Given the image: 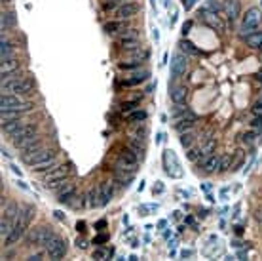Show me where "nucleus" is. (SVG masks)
Instances as JSON below:
<instances>
[{"label":"nucleus","mask_w":262,"mask_h":261,"mask_svg":"<svg viewBox=\"0 0 262 261\" xmlns=\"http://www.w3.org/2000/svg\"><path fill=\"white\" fill-rule=\"evenodd\" d=\"M36 210L34 206H25L21 210L19 218L14 221V227H12V233H10L6 238H4V246H14L16 242H19L23 236L27 235V229L31 227V221H33Z\"/></svg>","instance_id":"nucleus-1"},{"label":"nucleus","mask_w":262,"mask_h":261,"mask_svg":"<svg viewBox=\"0 0 262 261\" xmlns=\"http://www.w3.org/2000/svg\"><path fill=\"white\" fill-rule=\"evenodd\" d=\"M72 172H74L72 164H57L55 168H51L50 172H46V175H44V187L57 192L67 183V177Z\"/></svg>","instance_id":"nucleus-2"},{"label":"nucleus","mask_w":262,"mask_h":261,"mask_svg":"<svg viewBox=\"0 0 262 261\" xmlns=\"http://www.w3.org/2000/svg\"><path fill=\"white\" fill-rule=\"evenodd\" d=\"M34 109H36V103L23 99V96L2 94V97H0V111H17L21 114H29Z\"/></svg>","instance_id":"nucleus-3"},{"label":"nucleus","mask_w":262,"mask_h":261,"mask_svg":"<svg viewBox=\"0 0 262 261\" xmlns=\"http://www.w3.org/2000/svg\"><path fill=\"white\" fill-rule=\"evenodd\" d=\"M262 25V10L256 8V6H253V8H249L241 16V25H239V36L241 38H245V36H249L251 33H254V31H258Z\"/></svg>","instance_id":"nucleus-4"},{"label":"nucleus","mask_w":262,"mask_h":261,"mask_svg":"<svg viewBox=\"0 0 262 261\" xmlns=\"http://www.w3.org/2000/svg\"><path fill=\"white\" fill-rule=\"evenodd\" d=\"M36 138H38V124H36V122H25L23 128H19V130L10 138V141H12V145H14L17 151H21L25 145H29V143L33 140H36Z\"/></svg>","instance_id":"nucleus-5"},{"label":"nucleus","mask_w":262,"mask_h":261,"mask_svg":"<svg viewBox=\"0 0 262 261\" xmlns=\"http://www.w3.org/2000/svg\"><path fill=\"white\" fill-rule=\"evenodd\" d=\"M34 88H36V82L31 75H25L21 77L16 82H10V84H4L2 86V94H16V96H29L33 94Z\"/></svg>","instance_id":"nucleus-6"},{"label":"nucleus","mask_w":262,"mask_h":261,"mask_svg":"<svg viewBox=\"0 0 262 261\" xmlns=\"http://www.w3.org/2000/svg\"><path fill=\"white\" fill-rule=\"evenodd\" d=\"M190 67V57L183 53L181 50L179 52L173 53V57H171V65H169V77L171 80H179L183 79L186 75V71Z\"/></svg>","instance_id":"nucleus-7"},{"label":"nucleus","mask_w":262,"mask_h":261,"mask_svg":"<svg viewBox=\"0 0 262 261\" xmlns=\"http://www.w3.org/2000/svg\"><path fill=\"white\" fill-rule=\"evenodd\" d=\"M44 147H46V145H44V138L42 136H38L36 140H33L29 145H25V147L19 151V160H21V162H25V164L29 166L34 160L36 153H38V151H42Z\"/></svg>","instance_id":"nucleus-8"},{"label":"nucleus","mask_w":262,"mask_h":261,"mask_svg":"<svg viewBox=\"0 0 262 261\" xmlns=\"http://www.w3.org/2000/svg\"><path fill=\"white\" fill-rule=\"evenodd\" d=\"M67 250H68V246H67V240L65 238H61V236H57L53 242L46 248V255L50 257V259L53 261H59L63 259L65 255H67Z\"/></svg>","instance_id":"nucleus-9"},{"label":"nucleus","mask_w":262,"mask_h":261,"mask_svg":"<svg viewBox=\"0 0 262 261\" xmlns=\"http://www.w3.org/2000/svg\"><path fill=\"white\" fill-rule=\"evenodd\" d=\"M57 157H59V153H57V149H55L50 157H46L44 160H40V162H34V164H31L29 168H31L33 174H46V172H50L51 168L57 166Z\"/></svg>","instance_id":"nucleus-10"},{"label":"nucleus","mask_w":262,"mask_h":261,"mask_svg":"<svg viewBox=\"0 0 262 261\" xmlns=\"http://www.w3.org/2000/svg\"><path fill=\"white\" fill-rule=\"evenodd\" d=\"M222 14L226 16L230 23L241 18V2L239 0H222Z\"/></svg>","instance_id":"nucleus-11"},{"label":"nucleus","mask_w":262,"mask_h":261,"mask_svg":"<svg viewBox=\"0 0 262 261\" xmlns=\"http://www.w3.org/2000/svg\"><path fill=\"white\" fill-rule=\"evenodd\" d=\"M139 10H141V6H139L137 2L127 0V2H124L120 8H116L114 16H116V19H124V21H127V19L135 18L137 14H139Z\"/></svg>","instance_id":"nucleus-12"},{"label":"nucleus","mask_w":262,"mask_h":261,"mask_svg":"<svg viewBox=\"0 0 262 261\" xmlns=\"http://www.w3.org/2000/svg\"><path fill=\"white\" fill-rule=\"evenodd\" d=\"M198 16H200V19H202L207 27H211L215 31H224V23H222V19L219 18V14H213V12H207V10L200 8Z\"/></svg>","instance_id":"nucleus-13"},{"label":"nucleus","mask_w":262,"mask_h":261,"mask_svg":"<svg viewBox=\"0 0 262 261\" xmlns=\"http://www.w3.org/2000/svg\"><path fill=\"white\" fill-rule=\"evenodd\" d=\"M196 122H198V116H196V114L192 113L190 109H188V111H186V114H183L179 120H175V126H173V128H175L179 134H183V132L192 130V128L196 126Z\"/></svg>","instance_id":"nucleus-14"},{"label":"nucleus","mask_w":262,"mask_h":261,"mask_svg":"<svg viewBox=\"0 0 262 261\" xmlns=\"http://www.w3.org/2000/svg\"><path fill=\"white\" fill-rule=\"evenodd\" d=\"M220 155H209V157L202 158V162H200V168H202V172L205 175L209 174H215V172H219L220 170Z\"/></svg>","instance_id":"nucleus-15"},{"label":"nucleus","mask_w":262,"mask_h":261,"mask_svg":"<svg viewBox=\"0 0 262 261\" xmlns=\"http://www.w3.org/2000/svg\"><path fill=\"white\" fill-rule=\"evenodd\" d=\"M46 229H48L46 225L36 227V229H31V231L25 235V244L27 246H29V248H31V246H40V248H42L44 236H46Z\"/></svg>","instance_id":"nucleus-16"},{"label":"nucleus","mask_w":262,"mask_h":261,"mask_svg":"<svg viewBox=\"0 0 262 261\" xmlns=\"http://www.w3.org/2000/svg\"><path fill=\"white\" fill-rule=\"evenodd\" d=\"M74 199H76V185L67 181L59 191H57V201H59L61 204H72Z\"/></svg>","instance_id":"nucleus-17"},{"label":"nucleus","mask_w":262,"mask_h":261,"mask_svg":"<svg viewBox=\"0 0 262 261\" xmlns=\"http://www.w3.org/2000/svg\"><path fill=\"white\" fill-rule=\"evenodd\" d=\"M188 97V88L183 84H169V99L175 105H185Z\"/></svg>","instance_id":"nucleus-18"},{"label":"nucleus","mask_w":262,"mask_h":261,"mask_svg":"<svg viewBox=\"0 0 262 261\" xmlns=\"http://www.w3.org/2000/svg\"><path fill=\"white\" fill-rule=\"evenodd\" d=\"M148 77H150V71L148 69H137L133 71L127 79H124V86H137V84H143V82H146L148 80Z\"/></svg>","instance_id":"nucleus-19"},{"label":"nucleus","mask_w":262,"mask_h":261,"mask_svg":"<svg viewBox=\"0 0 262 261\" xmlns=\"http://www.w3.org/2000/svg\"><path fill=\"white\" fill-rule=\"evenodd\" d=\"M17 27V16L14 10H8V12H2V18H0V29H2V35L8 33L12 29Z\"/></svg>","instance_id":"nucleus-20"},{"label":"nucleus","mask_w":262,"mask_h":261,"mask_svg":"<svg viewBox=\"0 0 262 261\" xmlns=\"http://www.w3.org/2000/svg\"><path fill=\"white\" fill-rule=\"evenodd\" d=\"M16 57V42L10 38H0V61Z\"/></svg>","instance_id":"nucleus-21"},{"label":"nucleus","mask_w":262,"mask_h":261,"mask_svg":"<svg viewBox=\"0 0 262 261\" xmlns=\"http://www.w3.org/2000/svg\"><path fill=\"white\" fill-rule=\"evenodd\" d=\"M124 31H127V23L124 19H114V21H109L105 23V33L110 36L114 35H122Z\"/></svg>","instance_id":"nucleus-22"},{"label":"nucleus","mask_w":262,"mask_h":261,"mask_svg":"<svg viewBox=\"0 0 262 261\" xmlns=\"http://www.w3.org/2000/svg\"><path fill=\"white\" fill-rule=\"evenodd\" d=\"M245 162V151L243 149H236L234 153H232V157H230V168L228 172H237L241 166Z\"/></svg>","instance_id":"nucleus-23"},{"label":"nucleus","mask_w":262,"mask_h":261,"mask_svg":"<svg viewBox=\"0 0 262 261\" xmlns=\"http://www.w3.org/2000/svg\"><path fill=\"white\" fill-rule=\"evenodd\" d=\"M23 124H25V120H23V118H16V120L2 122L0 130H2V134H6L8 138H12V136H14V134L19 130V128H23Z\"/></svg>","instance_id":"nucleus-24"},{"label":"nucleus","mask_w":262,"mask_h":261,"mask_svg":"<svg viewBox=\"0 0 262 261\" xmlns=\"http://www.w3.org/2000/svg\"><path fill=\"white\" fill-rule=\"evenodd\" d=\"M135 177V172H124V170H114V183H118L120 187H129Z\"/></svg>","instance_id":"nucleus-25"},{"label":"nucleus","mask_w":262,"mask_h":261,"mask_svg":"<svg viewBox=\"0 0 262 261\" xmlns=\"http://www.w3.org/2000/svg\"><path fill=\"white\" fill-rule=\"evenodd\" d=\"M243 42H245L247 48H251V50H260L262 52V31L258 29V31L251 33L249 36L243 38Z\"/></svg>","instance_id":"nucleus-26"},{"label":"nucleus","mask_w":262,"mask_h":261,"mask_svg":"<svg viewBox=\"0 0 262 261\" xmlns=\"http://www.w3.org/2000/svg\"><path fill=\"white\" fill-rule=\"evenodd\" d=\"M179 50H181L183 53H186L188 57H198V55H202V52H200V50H198L190 40H186V38H181V42H179Z\"/></svg>","instance_id":"nucleus-27"},{"label":"nucleus","mask_w":262,"mask_h":261,"mask_svg":"<svg viewBox=\"0 0 262 261\" xmlns=\"http://www.w3.org/2000/svg\"><path fill=\"white\" fill-rule=\"evenodd\" d=\"M99 194H101V206H107L110 201H112V194H114V189L110 181H103L99 185Z\"/></svg>","instance_id":"nucleus-28"},{"label":"nucleus","mask_w":262,"mask_h":261,"mask_svg":"<svg viewBox=\"0 0 262 261\" xmlns=\"http://www.w3.org/2000/svg\"><path fill=\"white\" fill-rule=\"evenodd\" d=\"M21 77H25V71L19 67V69H16V71H10V73L0 75V84L4 86V84H10V82H16V80H19Z\"/></svg>","instance_id":"nucleus-29"},{"label":"nucleus","mask_w":262,"mask_h":261,"mask_svg":"<svg viewBox=\"0 0 262 261\" xmlns=\"http://www.w3.org/2000/svg\"><path fill=\"white\" fill-rule=\"evenodd\" d=\"M21 67V61L17 57H8V59H2L0 61V75L4 73H10V71H16Z\"/></svg>","instance_id":"nucleus-30"},{"label":"nucleus","mask_w":262,"mask_h":261,"mask_svg":"<svg viewBox=\"0 0 262 261\" xmlns=\"http://www.w3.org/2000/svg\"><path fill=\"white\" fill-rule=\"evenodd\" d=\"M19 214H21L19 204H17V202H10L8 206L4 208V216H2V218L10 219V221H16V219L19 218Z\"/></svg>","instance_id":"nucleus-31"},{"label":"nucleus","mask_w":262,"mask_h":261,"mask_svg":"<svg viewBox=\"0 0 262 261\" xmlns=\"http://www.w3.org/2000/svg\"><path fill=\"white\" fill-rule=\"evenodd\" d=\"M146 111L144 109H135V111H131V113L127 114V122H131V124H143L146 120Z\"/></svg>","instance_id":"nucleus-32"},{"label":"nucleus","mask_w":262,"mask_h":261,"mask_svg":"<svg viewBox=\"0 0 262 261\" xmlns=\"http://www.w3.org/2000/svg\"><path fill=\"white\" fill-rule=\"evenodd\" d=\"M144 61H141V59H131L129 61H120L118 63V69L120 71H137V69H141V65H143Z\"/></svg>","instance_id":"nucleus-33"},{"label":"nucleus","mask_w":262,"mask_h":261,"mask_svg":"<svg viewBox=\"0 0 262 261\" xmlns=\"http://www.w3.org/2000/svg\"><path fill=\"white\" fill-rule=\"evenodd\" d=\"M120 160H124V162H127V164H135L137 166V162H139V157H137L131 149L127 147V149H124V151L120 153Z\"/></svg>","instance_id":"nucleus-34"},{"label":"nucleus","mask_w":262,"mask_h":261,"mask_svg":"<svg viewBox=\"0 0 262 261\" xmlns=\"http://www.w3.org/2000/svg\"><path fill=\"white\" fill-rule=\"evenodd\" d=\"M129 149L135 153L137 157H141V158H143L144 153H146V147H144L143 143H141V140H139V138H135V140L129 141Z\"/></svg>","instance_id":"nucleus-35"},{"label":"nucleus","mask_w":262,"mask_h":261,"mask_svg":"<svg viewBox=\"0 0 262 261\" xmlns=\"http://www.w3.org/2000/svg\"><path fill=\"white\" fill-rule=\"evenodd\" d=\"M179 140H181V145H183V147L188 149V147H192V143H194V140H196V134H194V132H192V130L183 132Z\"/></svg>","instance_id":"nucleus-36"},{"label":"nucleus","mask_w":262,"mask_h":261,"mask_svg":"<svg viewBox=\"0 0 262 261\" xmlns=\"http://www.w3.org/2000/svg\"><path fill=\"white\" fill-rule=\"evenodd\" d=\"M85 199H88V206H101V201H97V199H101V194H99V189H90L88 194H85Z\"/></svg>","instance_id":"nucleus-37"},{"label":"nucleus","mask_w":262,"mask_h":261,"mask_svg":"<svg viewBox=\"0 0 262 261\" xmlns=\"http://www.w3.org/2000/svg\"><path fill=\"white\" fill-rule=\"evenodd\" d=\"M202 8L207 10V12H213V14H219V12H222V2H219V0H205V4Z\"/></svg>","instance_id":"nucleus-38"},{"label":"nucleus","mask_w":262,"mask_h":261,"mask_svg":"<svg viewBox=\"0 0 262 261\" xmlns=\"http://www.w3.org/2000/svg\"><path fill=\"white\" fill-rule=\"evenodd\" d=\"M215 147H217V140L215 138H211V140H207V143L202 147V158L209 157V155H213V151H215ZM200 158V160H202Z\"/></svg>","instance_id":"nucleus-39"},{"label":"nucleus","mask_w":262,"mask_h":261,"mask_svg":"<svg viewBox=\"0 0 262 261\" xmlns=\"http://www.w3.org/2000/svg\"><path fill=\"white\" fill-rule=\"evenodd\" d=\"M139 105H141V97L129 99V101H124V103H122V111H124V113H131V111H135Z\"/></svg>","instance_id":"nucleus-40"},{"label":"nucleus","mask_w":262,"mask_h":261,"mask_svg":"<svg viewBox=\"0 0 262 261\" xmlns=\"http://www.w3.org/2000/svg\"><path fill=\"white\" fill-rule=\"evenodd\" d=\"M198 158H202V147H188L186 149V160L196 162Z\"/></svg>","instance_id":"nucleus-41"},{"label":"nucleus","mask_w":262,"mask_h":261,"mask_svg":"<svg viewBox=\"0 0 262 261\" xmlns=\"http://www.w3.org/2000/svg\"><path fill=\"white\" fill-rule=\"evenodd\" d=\"M256 136H260V132H254V130H249V132H245L243 134V138H241V141L243 143H247V145H254L256 143Z\"/></svg>","instance_id":"nucleus-42"},{"label":"nucleus","mask_w":262,"mask_h":261,"mask_svg":"<svg viewBox=\"0 0 262 261\" xmlns=\"http://www.w3.org/2000/svg\"><path fill=\"white\" fill-rule=\"evenodd\" d=\"M251 111H253L254 116H262V94H260V97L254 101V105H253V109H251Z\"/></svg>","instance_id":"nucleus-43"},{"label":"nucleus","mask_w":262,"mask_h":261,"mask_svg":"<svg viewBox=\"0 0 262 261\" xmlns=\"http://www.w3.org/2000/svg\"><path fill=\"white\" fill-rule=\"evenodd\" d=\"M110 253H107V250H103V248H97L95 252H93V259H107Z\"/></svg>","instance_id":"nucleus-44"},{"label":"nucleus","mask_w":262,"mask_h":261,"mask_svg":"<svg viewBox=\"0 0 262 261\" xmlns=\"http://www.w3.org/2000/svg\"><path fill=\"white\" fill-rule=\"evenodd\" d=\"M251 128L256 132H262V116H254L253 122H251Z\"/></svg>","instance_id":"nucleus-45"},{"label":"nucleus","mask_w":262,"mask_h":261,"mask_svg":"<svg viewBox=\"0 0 262 261\" xmlns=\"http://www.w3.org/2000/svg\"><path fill=\"white\" fill-rule=\"evenodd\" d=\"M29 261H40L44 259V252H36V253H31L29 257H27Z\"/></svg>","instance_id":"nucleus-46"},{"label":"nucleus","mask_w":262,"mask_h":261,"mask_svg":"<svg viewBox=\"0 0 262 261\" xmlns=\"http://www.w3.org/2000/svg\"><path fill=\"white\" fill-rule=\"evenodd\" d=\"M190 29H192V19H188L185 25H183V36H186L190 33Z\"/></svg>","instance_id":"nucleus-47"},{"label":"nucleus","mask_w":262,"mask_h":261,"mask_svg":"<svg viewBox=\"0 0 262 261\" xmlns=\"http://www.w3.org/2000/svg\"><path fill=\"white\" fill-rule=\"evenodd\" d=\"M194 4H196V0H183V6H185L186 12H190V10L194 8Z\"/></svg>","instance_id":"nucleus-48"},{"label":"nucleus","mask_w":262,"mask_h":261,"mask_svg":"<svg viewBox=\"0 0 262 261\" xmlns=\"http://www.w3.org/2000/svg\"><path fill=\"white\" fill-rule=\"evenodd\" d=\"M76 248H80V250H85V248H88L85 238H78V240H76Z\"/></svg>","instance_id":"nucleus-49"},{"label":"nucleus","mask_w":262,"mask_h":261,"mask_svg":"<svg viewBox=\"0 0 262 261\" xmlns=\"http://www.w3.org/2000/svg\"><path fill=\"white\" fill-rule=\"evenodd\" d=\"M109 240V235H99L97 238H95V244H103Z\"/></svg>","instance_id":"nucleus-50"},{"label":"nucleus","mask_w":262,"mask_h":261,"mask_svg":"<svg viewBox=\"0 0 262 261\" xmlns=\"http://www.w3.org/2000/svg\"><path fill=\"white\" fill-rule=\"evenodd\" d=\"M78 231H82V233H84V231H85V229H84V227H85V223H84V221H78Z\"/></svg>","instance_id":"nucleus-51"},{"label":"nucleus","mask_w":262,"mask_h":261,"mask_svg":"<svg viewBox=\"0 0 262 261\" xmlns=\"http://www.w3.org/2000/svg\"><path fill=\"white\" fill-rule=\"evenodd\" d=\"M192 253H194V252H192V250H185V252L181 253V255H183V257H190Z\"/></svg>","instance_id":"nucleus-52"},{"label":"nucleus","mask_w":262,"mask_h":261,"mask_svg":"<svg viewBox=\"0 0 262 261\" xmlns=\"http://www.w3.org/2000/svg\"><path fill=\"white\" fill-rule=\"evenodd\" d=\"M107 225V221H105V219H101V221H99V223H97V227H99V231H101L103 227Z\"/></svg>","instance_id":"nucleus-53"},{"label":"nucleus","mask_w":262,"mask_h":261,"mask_svg":"<svg viewBox=\"0 0 262 261\" xmlns=\"http://www.w3.org/2000/svg\"><path fill=\"white\" fill-rule=\"evenodd\" d=\"M254 79L258 80V82H262V71H258V73H256V75H254Z\"/></svg>","instance_id":"nucleus-54"},{"label":"nucleus","mask_w":262,"mask_h":261,"mask_svg":"<svg viewBox=\"0 0 262 261\" xmlns=\"http://www.w3.org/2000/svg\"><path fill=\"white\" fill-rule=\"evenodd\" d=\"M0 2H2V6H4V4H10L12 0H0Z\"/></svg>","instance_id":"nucleus-55"},{"label":"nucleus","mask_w":262,"mask_h":261,"mask_svg":"<svg viewBox=\"0 0 262 261\" xmlns=\"http://www.w3.org/2000/svg\"><path fill=\"white\" fill-rule=\"evenodd\" d=\"M112 2H127V0H112Z\"/></svg>","instance_id":"nucleus-56"},{"label":"nucleus","mask_w":262,"mask_h":261,"mask_svg":"<svg viewBox=\"0 0 262 261\" xmlns=\"http://www.w3.org/2000/svg\"><path fill=\"white\" fill-rule=\"evenodd\" d=\"M260 61H262V57H260Z\"/></svg>","instance_id":"nucleus-57"}]
</instances>
